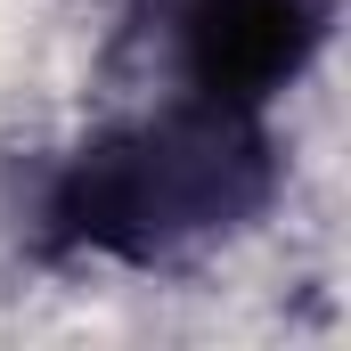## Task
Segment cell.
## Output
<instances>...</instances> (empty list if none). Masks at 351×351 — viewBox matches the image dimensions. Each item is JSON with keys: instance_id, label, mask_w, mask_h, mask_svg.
I'll list each match as a JSON object with an SVG mask.
<instances>
[{"instance_id": "cell-1", "label": "cell", "mask_w": 351, "mask_h": 351, "mask_svg": "<svg viewBox=\"0 0 351 351\" xmlns=\"http://www.w3.org/2000/svg\"><path fill=\"white\" fill-rule=\"evenodd\" d=\"M278 196V139L254 106L188 98L90 131L41 196V245L123 269H164L213 237H237Z\"/></svg>"}, {"instance_id": "cell-2", "label": "cell", "mask_w": 351, "mask_h": 351, "mask_svg": "<svg viewBox=\"0 0 351 351\" xmlns=\"http://www.w3.org/2000/svg\"><path fill=\"white\" fill-rule=\"evenodd\" d=\"M172 66L188 98L262 114L327 41V0H172L164 8Z\"/></svg>"}]
</instances>
